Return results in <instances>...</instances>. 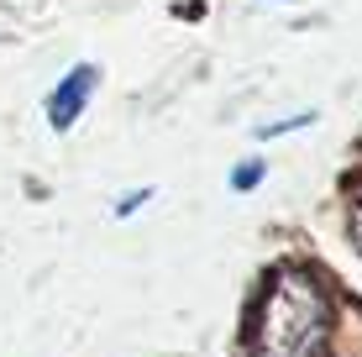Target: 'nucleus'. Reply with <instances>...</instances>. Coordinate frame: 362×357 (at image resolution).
<instances>
[{
  "label": "nucleus",
  "instance_id": "5",
  "mask_svg": "<svg viewBox=\"0 0 362 357\" xmlns=\"http://www.w3.org/2000/svg\"><path fill=\"white\" fill-rule=\"evenodd\" d=\"M310 121H315V110H299V116H289V121H273V127H263L257 137H263V142H273V137H284V131H305Z\"/></svg>",
  "mask_w": 362,
  "mask_h": 357
},
{
  "label": "nucleus",
  "instance_id": "4",
  "mask_svg": "<svg viewBox=\"0 0 362 357\" xmlns=\"http://www.w3.org/2000/svg\"><path fill=\"white\" fill-rule=\"evenodd\" d=\"M346 231H352L357 252H362V174L352 179V205H346Z\"/></svg>",
  "mask_w": 362,
  "mask_h": 357
},
{
  "label": "nucleus",
  "instance_id": "2",
  "mask_svg": "<svg viewBox=\"0 0 362 357\" xmlns=\"http://www.w3.org/2000/svg\"><path fill=\"white\" fill-rule=\"evenodd\" d=\"M95 79H100V69H95V64H74L64 79L53 84V95H47V127H53V131H69L74 121L84 116V105H90Z\"/></svg>",
  "mask_w": 362,
  "mask_h": 357
},
{
  "label": "nucleus",
  "instance_id": "6",
  "mask_svg": "<svg viewBox=\"0 0 362 357\" xmlns=\"http://www.w3.org/2000/svg\"><path fill=\"white\" fill-rule=\"evenodd\" d=\"M147 200H153V189H132L127 200H116V216H136V211H142Z\"/></svg>",
  "mask_w": 362,
  "mask_h": 357
},
{
  "label": "nucleus",
  "instance_id": "3",
  "mask_svg": "<svg viewBox=\"0 0 362 357\" xmlns=\"http://www.w3.org/2000/svg\"><path fill=\"white\" fill-rule=\"evenodd\" d=\"M263 174H268L263 158H247V163L231 168V189H236V194H242V189H257V184H263Z\"/></svg>",
  "mask_w": 362,
  "mask_h": 357
},
{
  "label": "nucleus",
  "instance_id": "1",
  "mask_svg": "<svg viewBox=\"0 0 362 357\" xmlns=\"http://www.w3.org/2000/svg\"><path fill=\"white\" fill-rule=\"evenodd\" d=\"M247 357H326L331 352V294L310 268L284 263L268 274L242 331Z\"/></svg>",
  "mask_w": 362,
  "mask_h": 357
}]
</instances>
